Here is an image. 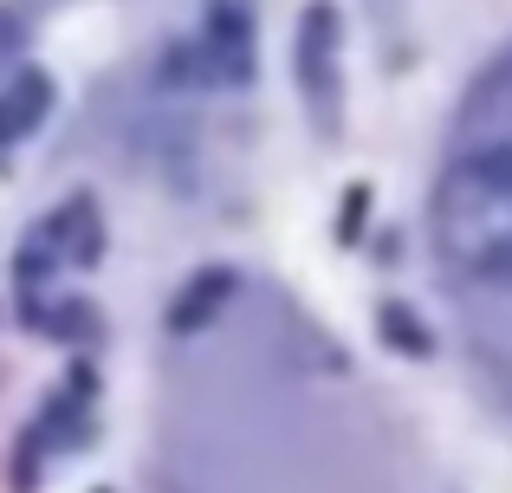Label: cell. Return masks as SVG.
I'll use <instances>...</instances> for the list:
<instances>
[{
    "mask_svg": "<svg viewBox=\"0 0 512 493\" xmlns=\"http://www.w3.org/2000/svg\"><path fill=\"white\" fill-rule=\"evenodd\" d=\"M435 234L467 279L512 292V143H487L448 163L435 189Z\"/></svg>",
    "mask_w": 512,
    "mask_h": 493,
    "instance_id": "cell-1",
    "label": "cell"
},
{
    "mask_svg": "<svg viewBox=\"0 0 512 493\" xmlns=\"http://www.w3.org/2000/svg\"><path fill=\"white\" fill-rule=\"evenodd\" d=\"M383 331H389V344H402V351L428 357V331H422V318H415L409 305H383Z\"/></svg>",
    "mask_w": 512,
    "mask_h": 493,
    "instance_id": "cell-6",
    "label": "cell"
},
{
    "mask_svg": "<svg viewBox=\"0 0 512 493\" xmlns=\"http://www.w3.org/2000/svg\"><path fill=\"white\" fill-rule=\"evenodd\" d=\"M221 299H227V273H201L195 286L175 299V312H169V325L175 331H201V318L208 312H221Z\"/></svg>",
    "mask_w": 512,
    "mask_h": 493,
    "instance_id": "cell-5",
    "label": "cell"
},
{
    "mask_svg": "<svg viewBox=\"0 0 512 493\" xmlns=\"http://www.w3.org/2000/svg\"><path fill=\"white\" fill-rule=\"evenodd\" d=\"M46 104H52V78L46 72H20L7 91H0V143L26 137V130L46 117Z\"/></svg>",
    "mask_w": 512,
    "mask_h": 493,
    "instance_id": "cell-4",
    "label": "cell"
},
{
    "mask_svg": "<svg viewBox=\"0 0 512 493\" xmlns=\"http://www.w3.org/2000/svg\"><path fill=\"white\" fill-rule=\"evenodd\" d=\"M331 39H338V13L312 7L305 13V39H299V65H305V91H312V104H325V117L338 111L331 104Z\"/></svg>",
    "mask_w": 512,
    "mask_h": 493,
    "instance_id": "cell-3",
    "label": "cell"
},
{
    "mask_svg": "<svg viewBox=\"0 0 512 493\" xmlns=\"http://www.w3.org/2000/svg\"><path fill=\"white\" fill-rule=\"evenodd\" d=\"M208 52H214V72L227 85L253 72V20H247V0H214L208 7Z\"/></svg>",
    "mask_w": 512,
    "mask_h": 493,
    "instance_id": "cell-2",
    "label": "cell"
}]
</instances>
